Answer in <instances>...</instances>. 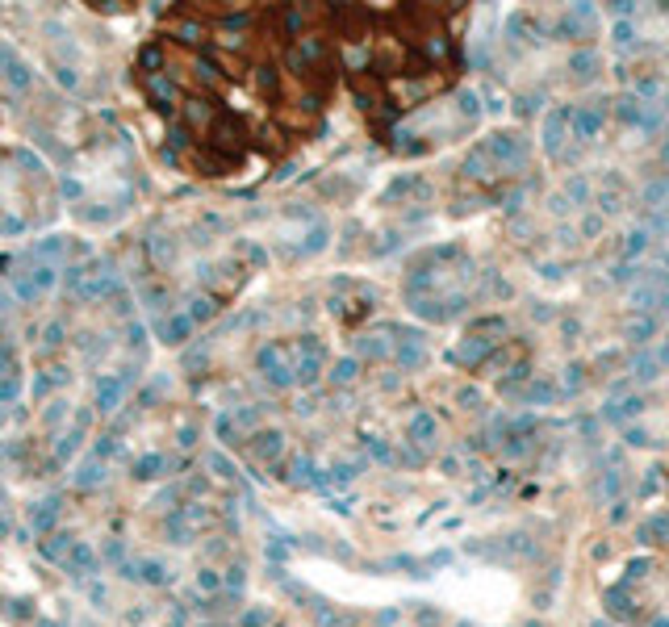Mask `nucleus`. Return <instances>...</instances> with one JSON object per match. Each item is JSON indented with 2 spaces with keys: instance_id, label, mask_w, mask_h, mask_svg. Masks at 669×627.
<instances>
[{
  "instance_id": "1",
  "label": "nucleus",
  "mask_w": 669,
  "mask_h": 627,
  "mask_svg": "<svg viewBox=\"0 0 669 627\" xmlns=\"http://www.w3.org/2000/svg\"><path fill=\"white\" fill-rule=\"evenodd\" d=\"M607 611H611L615 619H631V602H627L624 589H611V594H607Z\"/></svg>"
},
{
  "instance_id": "2",
  "label": "nucleus",
  "mask_w": 669,
  "mask_h": 627,
  "mask_svg": "<svg viewBox=\"0 0 669 627\" xmlns=\"http://www.w3.org/2000/svg\"><path fill=\"white\" fill-rule=\"evenodd\" d=\"M644 569H648V560H631V565H627V577L636 582V577H644Z\"/></svg>"
},
{
  "instance_id": "3",
  "label": "nucleus",
  "mask_w": 669,
  "mask_h": 627,
  "mask_svg": "<svg viewBox=\"0 0 669 627\" xmlns=\"http://www.w3.org/2000/svg\"><path fill=\"white\" fill-rule=\"evenodd\" d=\"M648 627H669V615H657V619H653Z\"/></svg>"
},
{
  "instance_id": "4",
  "label": "nucleus",
  "mask_w": 669,
  "mask_h": 627,
  "mask_svg": "<svg viewBox=\"0 0 669 627\" xmlns=\"http://www.w3.org/2000/svg\"><path fill=\"white\" fill-rule=\"evenodd\" d=\"M594 627H611V623H602V619H598V623H594Z\"/></svg>"
},
{
  "instance_id": "5",
  "label": "nucleus",
  "mask_w": 669,
  "mask_h": 627,
  "mask_svg": "<svg viewBox=\"0 0 669 627\" xmlns=\"http://www.w3.org/2000/svg\"><path fill=\"white\" fill-rule=\"evenodd\" d=\"M527 627H544V623H527Z\"/></svg>"
},
{
  "instance_id": "6",
  "label": "nucleus",
  "mask_w": 669,
  "mask_h": 627,
  "mask_svg": "<svg viewBox=\"0 0 669 627\" xmlns=\"http://www.w3.org/2000/svg\"><path fill=\"white\" fill-rule=\"evenodd\" d=\"M460 627H473V623H460Z\"/></svg>"
}]
</instances>
